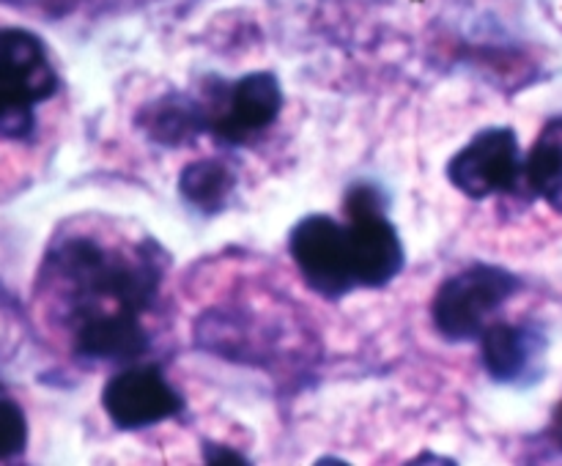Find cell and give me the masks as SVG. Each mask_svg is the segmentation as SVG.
Listing matches in <instances>:
<instances>
[{
  "label": "cell",
  "mask_w": 562,
  "mask_h": 466,
  "mask_svg": "<svg viewBox=\"0 0 562 466\" xmlns=\"http://www.w3.org/2000/svg\"><path fill=\"white\" fill-rule=\"evenodd\" d=\"M140 312L115 310L82 318L77 323V351L88 360H132L143 354L148 334L140 323Z\"/></svg>",
  "instance_id": "cell-9"
},
{
  "label": "cell",
  "mask_w": 562,
  "mask_h": 466,
  "mask_svg": "<svg viewBox=\"0 0 562 466\" xmlns=\"http://www.w3.org/2000/svg\"><path fill=\"white\" fill-rule=\"evenodd\" d=\"M552 436H554V442H558L560 447H562V404L558 406V409H554V417H552Z\"/></svg>",
  "instance_id": "cell-14"
},
{
  "label": "cell",
  "mask_w": 562,
  "mask_h": 466,
  "mask_svg": "<svg viewBox=\"0 0 562 466\" xmlns=\"http://www.w3.org/2000/svg\"><path fill=\"white\" fill-rule=\"evenodd\" d=\"M27 422L20 406L9 398H0V461L16 458L25 450Z\"/></svg>",
  "instance_id": "cell-12"
},
{
  "label": "cell",
  "mask_w": 562,
  "mask_h": 466,
  "mask_svg": "<svg viewBox=\"0 0 562 466\" xmlns=\"http://www.w3.org/2000/svg\"><path fill=\"white\" fill-rule=\"evenodd\" d=\"M291 255L316 294L340 299L357 288L346 228L324 214H311L291 234Z\"/></svg>",
  "instance_id": "cell-6"
},
{
  "label": "cell",
  "mask_w": 562,
  "mask_h": 466,
  "mask_svg": "<svg viewBox=\"0 0 562 466\" xmlns=\"http://www.w3.org/2000/svg\"><path fill=\"white\" fill-rule=\"evenodd\" d=\"M280 104L283 91L278 80L267 71H252L231 86H214L209 91L206 102H201L203 129L231 146L247 143L278 118Z\"/></svg>",
  "instance_id": "cell-4"
},
{
  "label": "cell",
  "mask_w": 562,
  "mask_h": 466,
  "mask_svg": "<svg viewBox=\"0 0 562 466\" xmlns=\"http://www.w3.org/2000/svg\"><path fill=\"white\" fill-rule=\"evenodd\" d=\"M179 190L190 206L201 208L206 214L220 212L228 201L231 190H234V173L217 159H203V162L190 164L181 173Z\"/></svg>",
  "instance_id": "cell-11"
},
{
  "label": "cell",
  "mask_w": 562,
  "mask_h": 466,
  "mask_svg": "<svg viewBox=\"0 0 562 466\" xmlns=\"http://www.w3.org/2000/svg\"><path fill=\"white\" fill-rule=\"evenodd\" d=\"M525 157L519 137L508 126H492L472 137L448 164L450 184L472 201L510 192L519 186Z\"/></svg>",
  "instance_id": "cell-5"
},
{
  "label": "cell",
  "mask_w": 562,
  "mask_h": 466,
  "mask_svg": "<svg viewBox=\"0 0 562 466\" xmlns=\"http://www.w3.org/2000/svg\"><path fill=\"white\" fill-rule=\"evenodd\" d=\"M344 206L349 214L344 228L357 288H382L404 266V247L387 217L384 195L373 184H355L346 192Z\"/></svg>",
  "instance_id": "cell-2"
},
{
  "label": "cell",
  "mask_w": 562,
  "mask_h": 466,
  "mask_svg": "<svg viewBox=\"0 0 562 466\" xmlns=\"http://www.w3.org/2000/svg\"><path fill=\"white\" fill-rule=\"evenodd\" d=\"M516 291H519L516 274L477 263L445 280L434 296V323L448 340H475Z\"/></svg>",
  "instance_id": "cell-3"
},
{
  "label": "cell",
  "mask_w": 562,
  "mask_h": 466,
  "mask_svg": "<svg viewBox=\"0 0 562 466\" xmlns=\"http://www.w3.org/2000/svg\"><path fill=\"white\" fill-rule=\"evenodd\" d=\"M102 406L115 425L137 431L173 417L181 409V398L157 367L140 365L115 373L104 384Z\"/></svg>",
  "instance_id": "cell-7"
},
{
  "label": "cell",
  "mask_w": 562,
  "mask_h": 466,
  "mask_svg": "<svg viewBox=\"0 0 562 466\" xmlns=\"http://www.w3.org/2000/svg\"><path fill=\"white\" fill-rule=\"evenodd\" d=\"M206 458L212 461V464H245L241 455H236L234 450L228 447H220V444H214V447L206 450Z\"/></svg>",
  "instance_id": "cell-13"
},
{
  "label": "cell",
  "mask_w": 562,
  "mask_h": 466,
  "mask_svg": "<svg viewBox=\"0 0 562 466\" xmlns=\"http://www.w3.org/2000/svg\"><path fill=\"white\" fill-rule=\"evenodd\" d=\"M521 181L552 212L562 214V115H554L543 124L541 135L525 157Z\"/></svg>",
  "instance_id": "cell-10"
},
{
  "label": "cell",
  "mask_w": 562,
  "mask_h": 466,
  "mask_svg": "<svg viewBox=\"0 0 562 466\" xmlns=\"http://www.w3.org/2000/svg\"><path fill=\"white\" fill-rule=\"evenodd\" d=\"M547 338L532 323H488L481 334V356L499 384H530L543 373Z\"/></svg>",
  "instance_id": "cell-8"
},
{
  "label": "cell",
  "mask_w": 562,
  "mask_h": 466,
  "mask_svg": "<svg viewBox=\"0 0 562 466\" xmlns=\"http://www.w3.org/2000/svg\"><path fill=\"white\" fill-rule=\"evenodd\" d=\"M58 91L47 49L22 27H0V137L27 140L36 129V104Z\"/></svg>",
  "instance_id": "cell-1"
}]
</instances>
